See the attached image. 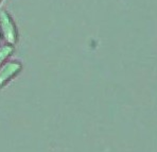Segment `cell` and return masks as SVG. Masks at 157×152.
Segmentation results:
<instances>
[{"label":"cell","instance_id":"6da1fadb","mask_svg":"<svg viewBox=\"0 0 157 152\" xmlns=\"http://www.w3.org/2000/svg\"><path fill=\"white\" fill-rule=\"evenodd\" d=\"M0 36L10 45H15L18 41V30L11 14L6 10H0Z\"/></svg>","mask_w":157,"mask_h":152},{"label":"cell","instance_id":"7a4b0ae2","mask_svg":"<svg viewBox=\"0 0 157 152\" xmlns=\"http://www.w3.org/2000/svg\"><path fill=\"white\" fill-rule=\"evenodd\" d=\"M22 70L21 62L17 60H9L0 66V88L6 86L11 80L17 77Z\"/></svg>","mask_w":157,"mask_h":152},{"label":"cell","instance_id":"3957f363","mask_svg":"<svg viewBox=\"0 0 157 152\" xmlns=\"http://www.w3.org/2000/svg\"><path fill=\"white\" fill-rule=\"evenodd\" d=\"M15 48L14 45H10V44H2L0 45V66L6 61H9L11 57L13 55Z\"/></svg>","mask_w":157,"mask_h":152},{"label":"cell","instance_id":"277c9868","mask_svg":"<svg viewBox=\"0 0 157 152\" xmlns=\"http://www.w3.org/2000/svg\"><path fill=\"white\" fill-rule=\"evenodd\" d=\"M1 40H2V38H1V36H0V41H1Z\"/></svg>","mask_w":157,"mask_h":152},{"label":"cell","instance_id":"5b68a950","mask_svg":"<svg viewBox=\"0 0 157 152\" xmlns=\"http://www.w3.org/2000/svg\"><path fill=\"white\" fill-rule=\"evenodd\" d=\"M1 1H2V0H0V2H1Z\"/></svg>","mask_w":157,"mask_h":152}]
</instances>
